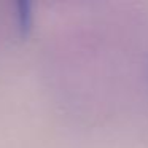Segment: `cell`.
<instances>
[{
    "instance_id": "6da1fadb",
    "label": "cell",
    "mask_w": 148,
    "mask_h": 148,
    "mask_svg": "<svg viewBox=\"0 0 148 148\" xmlns=\"http://www.w3.org/2000/svg\"><path fill=\"white\" fill-rule=\"evenodd\" d=\"M18 18H19V26L27 27L32 21V13H30V5L27 2H19L18 3Z\"/></svg>"
}]
</instances>
